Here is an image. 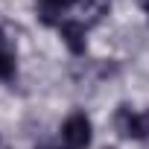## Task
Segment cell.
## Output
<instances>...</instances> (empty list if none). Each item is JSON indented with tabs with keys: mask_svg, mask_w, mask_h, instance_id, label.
I'll return each mask as SVG.
<instances>
[{
	"mask_svg": "<svg viewBox=\"0 0 149 149\" xmlns=\"http://www.w3.org/2000/svg\"><path fill=\"white\" fill-rule=\"evenodd\" d=\"M114 126L123 137L129 140H146L149 137V108L143 111H132V105H117V114H114Z\"/></svg>",
	"mask_w": 149,
	"mask_h": 149,
	"instance_id": "obj_2",
	"label": "cell"
},
{
	"mask_svg": "<svg viewBox=\"0 0 149 149\" xmlns=\"http://www.w3.org/2000/svg\"><path fill=\"white\" fill-rule=\"evenodd\" d=\"M73 6V0H38L35 3V12L41 18V24H61V12Z\"/></svg>",
	"mask_w": 149,
	"mask_h": 149,
	"instance_id": "obj_4",
	"label": "cell"
},
{
	"mask_svg": "<svg viewBox=\"0 0 149 149\" xmlns=\"http://www.w3.org/2000/svg\"><path fill=\"white\" fill-rule=\"evenodd\" d=\"M94 140V126L85 111H73L61 123V143L56 149H88Z\"/></svg>",
	"mask_w": 149,
	"mask_h": 149,
	"instance_id": "obj_1",
	"label": "cell"
},
{
	"mask_svg": "<svg viewBox=\"0 0 149 149\" xmlns=\"http://www.w3.org/2000/svg\"><path fill=\"white\" fill-rule=\"evenodd\" d=\"M73 3H82V6H85V3H88V0H73Z\"/></svg>",
	"mask_w": 149,
	"mask_h": 149,
	"instance_id": "obj_8",
	"label": "cell"
},
{
	"mask_svg": "<svg viewBox=\"0 0 149 149\" xmlns=\"http://www.w3.org/2000/svg\"><path fill=\"white\" fill-rule=\"evenodd\" d=\"M18 73V61H15V53L9 47H0V79L3 82H12Z\"/></svg>",
	"mask_w": 149,
	"mask_h": 149,
	"instance_id": "obj_5",
	"label": "cell"
},
{
	"mask_svg": "<svg viewBox=\"0 0 149 149\" xmlns=\"http://www.w3.org/2000/svg\"><path fill=\"white\" fill-rule=\"evenodd\" d=\"M58 35H61L64 47L73 56H85V50H88V26L82 21H64V24H58Z\"/></svg>",
	"mask_w": 149,
	"mask_h": 149,
	"instance_id": "obj_3",
	"label": "cell"
},
{
	"mask_svg": "<svg viewBox=\"0 0 149 149\" xmlns=\"http://www.w3.org/2000/svg\"><path fill=\"white\" fill-rule=\"evenodd\" d=\"M137 6H140V9H143V12L149 15V0H137Z\"/></svg>",
	"mask_w": 149,
	"mask_h": 149,
	"instance_id": "obj_6",
	"label": "cell"
},
{
	"mask_svg": "<svg viewBox=\"0 0 149 149\" xmlns=\"http://www.w3.org/2000/svg\"><path fill=\"white\" fill-rule=\"evenodd\" d=\"M35 149H53V146H47V143H38V146H35Z\"/></svg>",
	"mask_w": 149,
	"mask_h": 149,
	"instance_id": "obj_7",
	"label": "cell"
},
{
	"mask_svg": "<svg viewBox=\"0 0 149 149\" xmlns=\"http://www.w3.org/2000/svg\"><path fill=\"white\" fill-rule=\"evenodd\" d=\"M105 149H111V146H105Z\"/></svg>",
	"mask_w": 149,
	"mask_h": 149,
	"instance_id": "obj_9",
	"label": "cell"
}]
</instances>
